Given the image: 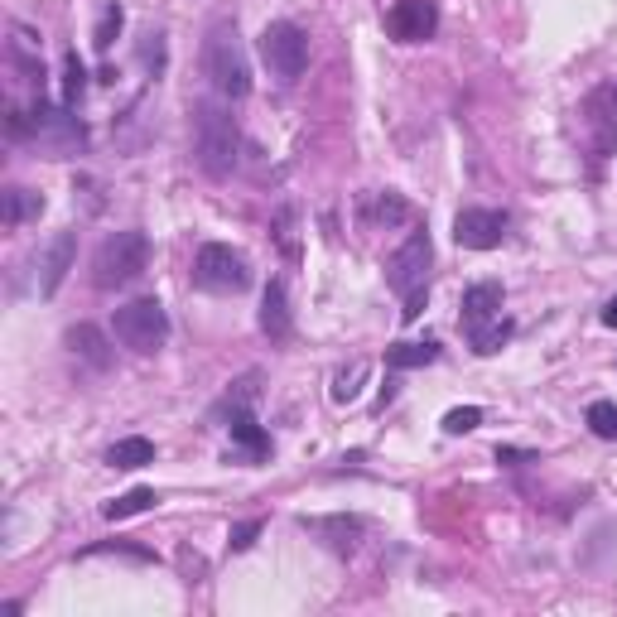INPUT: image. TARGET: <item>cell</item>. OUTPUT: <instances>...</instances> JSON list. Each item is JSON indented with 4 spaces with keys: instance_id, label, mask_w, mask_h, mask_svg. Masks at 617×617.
Segmentation results:
<instances>
[{
    "instance_id": "obj_4",
    "label": "cell",
    "mask_w": 617,
    "mask_h": 617,
    "mask_svg": "<svg viewBox=\"0 0 617 617\" xmlns=\"http://www.w3.org/2000/svg\"><path fill=\"white\" fill-rule=\"evenodd\" d=\"M150 266V242H145V232H111L107 242L97 246V256H92V285L97 290H126L135 285L140 275Z\"/></svg>"
},
{
    "instance_id": "obj_11",
    "label": "cell",
    "mask_w": 617,
    "mask_h": 617,
    "mask_svg": "<svg viewBox=\"0 0 617 617\" xmlns=\"http://www.w3.org/2000/svg\"><path fill=\"white\" fill-rule=\"evenodd\" d=\"M386 29L396 44H425L439 29V10H434V0H396L386 10Z\"/></svg>"
},
{
    "instance_id": "obj_20",
    "label": "cell",
    "mask_w": 617,
    "mask_h": 617,
    "mask_svg": "<svg viewBox=\"0 0 617 617\" xmlns=\"http://www.w3.org/2000/svg\"><path fill=\"white\" fill-rule=\"evenodd\" d=\"M44 213V198L39 193H29V188L10 184L5 188V227H20V222H29V217Z\"/></svg>"
},
{
    "instance_id": "obj_17",
    "label": "cell",
    "mask_w": 617,
    "mask_h": 617,
    "mask_svg": "<svg viewBox=\"0 0 617 617\" xmlns=\"http://www.w3.org/2000/svg\"><path fill=\"white\" fill-rule=\"evenodd\" d=\"M107 463L111 468H145V463H155V444L145 439V434H131V439H116L107 449Z\"/></svg>"
},
{
    "instance_id": "obj_15",
    "label": "cell",
    "mask_w": 617,
    "mask_h": 617,
    "mask_svg": "<svg viewBox=\"0 0 617 617\" xmlns=\"http://www.w3.org/2000/svg\"><path fill=\"white\" fill-rule=\"evenodd\" d=\"M290 295H285V280H270L266 295H261V333L275 338V343H285L290 338Z\"/></svg>"
},
{
    "instance_id": "obj_8",
    "label": "cell",
    "mask_w": 617,
    "mask_h": 617,
    "mask_svg": "<svg viewBox=\"0 0 617 617\" xmlns=\"http://www.w3.org/2000/svg\"><path fill=\"white\" fill-rule=\"evenodd\" d=\"M430 266H434V242H430V232L420 227V232H410V237L391 251V261H386V285H391L396 295L430 290Z\"/></svg>"
},
{
    "instance_id": "obj_6",
    "label": "cell",
    "mask_w": 617,
    "mask_h": 617,
    "mask_svg": "<svg viewBox=\"0 0 617 617\" xmlns=\"http://www.w3.org/2000/svg\"><path fill=\"white\" fill-rule=\"evenodd\" d=\"M251 261H246L242 251H232V246L222 242H203L198 246V256H193V285L198 290H208V295H242L251 290Z\"/></svg>"
},
{
    "instance_id": "obj_12",
    "label": "cell",
    "mask_w": 617,
    "mask_h": 617,
    "mask_svg": "<svg viewBox=\"0 0 617 617\" xmlns=\"http://www.w3.org/2000/svg\"><path fill=\"white\" fill-rule=\"evenodd\" d=\"M73 261H78V232H58L49 251H44V261H39V295L44 299L58 295V285L68 280Z\"/></svg>"
},
{
    "instance_id": "obj_14",
    "label": "cell",
    "mask_w": 617,
    "mask_h": 617,
    "mask_svg": "<svg viewBox=\"0 0 617 617\" xmlns=\"http://www.w3.org/2000/svg\"><path fill=\"white\" fill-rule=\"evenodd\" d=\"M63 343H68V352H73V357H82V362H87V367H97V372H107L111 362H116L107 333H102V328H92V323H73V328L63 333Z\"/></svg>"
},
{
    "instance_id": "obj_9",
    "label": "cell",
    "mask_w": 617,
    "mask_h": 617,
    "mask_svg": "<svg viewBox=\"0 0 617 617\" xmlns=\"http://www.w3.org/2000/svg\"><path fill=\"white\" fill-rule=\"evenodd\" d=\"M584 131H589L593 160L613 155V145H617V82H603V87H593L589 92V102H584Z\"/></svg>"
},
{
    "instance_id": "obj_10",
    "label": "cell",
    "mask_w": 617,
    "mask_h": 617,
    "mask_svg": "<svg viewBox=\"0 0 617 617\" xmlns=\"http://www.w3.org/2000/svg\"><path fill=\"white\" fill-rule=\"evenodd\" d=\"M507 227H511V217L497 213V208H463L454 217V242L463 251H492V246H502Z\"/></svg>"
},
{
    "instance_id": "obj_27",
    "label": "cell",
    "mask_w": 617,
    "mask_h": 617,
    "mask_svg": "<svg viewBox=\"0 0 617 617\" xmlns=\"http://www.w3.org/2000/svg\"><path fill=\"white\" fill-rule=\"evenodd\" d=\"M121 25H126V10L121 5H107V15H102V25H97V34H92V44H97V54H107L111 39L121 34Z\"/></svg>"
},
{
    "instance_id": "obj_25",
    "label": "cell",
    "mask_w": 617,
    "mask_h": 617,
    "mask_svg": "<svg viewBox=\"0 0 617 617\" xmlns=\"http://www.w3.org/2000/svg\"><path fill=\"white\" fill-rule=\"evenodd\" d=\"M362 381H367V362H352L348 372H338V381H333V401L352 405L357 396H362Z\"/></svg>"
},
{
    "instance_id": "obj_7",
    "label": "cell",
    "mask_w": 617,
    "mask_h": 617,
    "mask_svg": "<svg viewBox=\"0 0 617 617\" xmlns=\"http://www.w3.org/2000/svg\"><path fill=\"white\" fill-rule=\"evenodd\" d=\"M261 63H266L270 73L280 82H299L304 78V68H309V34L295 25V20H270L261 29Z\"/></svg>"
},
{
    "instance_id": "obj_16",
    "label": "cell",
    "mask_w": 617,
    "mask_h": 617,
    "mask_svg": "<svg viewBox=\"0 0 617 617\" xmlns=\"http://www.w3.org/2000/svg\"><path fill=\"white\" fill-rule=\"evenodd\" d=\"M362 217L367 222H376V227H401V222H410V203H405L401 193H372L367 203H362Z\"/></svg>"
},
{
    "instance_id": "obj_33",
    "label": "cell",
    "mask_w": 617,
    "mask_h": 617,
    "mask_svg": "<svg viewBox=\"0 0 617 617\" xmlns=\"http://www.w3.org/2000/svg\"><path fill=\"white\" fill-rule=\"evenodd\" d=\"M516 458H521V463H536V454H521V449H497V463H516Z\"/></svg>"
},
{
    "instance_id": "obj_30",
    "label": "cell",
    "mask_w": 617,
    "mask_h": 617,
    "mask_svg": "<svg viewBox=\"0 0 617 617\" xmlns=\"http://www.w3.org/2000/svg\"><path fill=\"white\" fill-rule=\"evenodd\" d=\"M140 63H145L150 73H160L164 68V34H145V44H140Z\"/></svg>"
},
{
    "instance_id": "obj_3",
    "label": "cell",
    "mask_w": 617,
    "mask_h": 617,
    "mask_svg": "<svg viewBox=\"0 0 617 617\" xmlns=\"http://www.w3.org/2000/svg\"><path fill=\"white\" fill-rule=\"evenodd\" d=\"M203 73L213 82V92L222 102H242L251 92V58H246L242 39H237V25H213L208 39H203Z\"/></svg>"
},
{
    "instance_id": "obj_18",
    "label": "cell",
    "mask_w": 617,
    "mask_h": 617,
    "mask_svg": "<svg viewBox=\"0 0 617 617\" xmlns=\"http://www.w3.org/2000/svg\"><path fill=\"white\" fill-rule=\"evenodd\" d=\"M430 362H439V343H396V348L386 352V367L391 372H415V367H430Z\"/></svg>"
},
{
    "instance_id": "obj_1",
    "label": "cell",
    "mask_w": 617,
    "mask_h": 617,
    "mask_svg": "<svg viewBox=\"0 0 617 617\" xmlns=\"http://www.w3.org/2000/svg\"><path fill=\"white\" fill-rule=\"evenodd\" d=\"M10 135L15 140H29L44 160H73L78 150H87V131L73 116V107H49L44 97L29 111L10 107Z\"/></svg>"
},
{
    "instance_id": "obj_28",
    "label": "cell",
    "mask_w": 617,
    "mask_h": 617,
    "mask_svg": "<svg viewBox=\"0 0 617 617\" xmlns=\"http://www.w3.org/2000/svg\"><path fill=\"white\" fill-rule=\"evenodd\" d=\"M478 425H483V410L478 405H458V410L444 415V434H473Z\"/></svg>"
},
{
    "instance_id": "obj_21",
    "label": "cell",
    "mask_w": 617,
    "mask_h": 617,
    "mask_svg": "<svg viewBox=\"0 0 617 617\" xmlns=\"http://www.w3.org/2000/svg\"><path fill=\"white\" fill-rule=\"evenodd\" d=\"M155 502H160V497H155V487H131V492H121L116 502H107V507H102V516H107V521H126V516L150 511Z\"/></svg>"
},
{
    "instance_id": "obj_13",
    "label": "cell",
    "mask_w": 617,
    "mask_h": 617,
    "mask_svg": "<svg viewBox=\"0 0 617 617\" xmlns=\"http://www.w3.org/2000/svg\"><path fill=\"white\" fill-rule=\"evenodd\" d=\"M458 309H463V333H473V328H483V323L502 319V285H497V280H478V285H468Z\"/></svg>"
},
{
    "instance_id": "obj_32",
    "label": "cell",
    "mask_w": 617,
    "mask_h": 617,
    "mask_svg": "<svg viewBox=\"0 0 617 617\" xmlns=\"http://www.w3.org/2000/svg\"><path fill=\"white\" fill-rule=\"evenodd\" d=\"M425 304H430V290H415V295H405L401 319H405V323H415V319H420V314H425Z\"/></svg>"
},
{
    "instance_id": "obj_23",
    "label": "cell",
    "mask_w": 617,
    "mask_h": 617,
    "mask_svg": "<svg viewBox=\"0 0 617 617\" xmlns=\"http://www.w3.org/2000/svg\"><path fill=\"white\" fill-rule=\"evenodd\" d=\"M468 338H473V352H483V357L487 352H502V343L511 338V319H492L483 328H473Z\"/></svg>"
},
{
    "instance_id": "obj_26",
    "label": "cell",
    "mask_w": 617,
    "mask_h": 617,
    "mask_svg": "<svg viewBox=\"0 0 617 617\" xmlns=\"http://www.w3.org/2000/svg\"><path fill=\"white\" fill-rule=\"evenodd\" d=\"M584 420H589V430L598 434V439H617V405L613 401H593Z\"/></svg>"
},
{
    "instance_id": "obj_31",
    "label": "cell",
    "mask_w": 617,
    "mask_h": 617,
    "mask_svg": "<svg viewBox=\"0 0 617 617\" xmlns=\"http://www.w3.org/2000/svg\"><path fill=\"white\" fill-rule=\"evenodd\" d=\"M261 531H266L261 521H237V526L227 531V545H232V550H251V540L261 536Z\"/></svg>"
},
{
    "instance_id": "obj_29",
    "label": "cell",
    "mask_w": 617,
    "mask_h": 617,
    "mask_svg": "<svg viewBox=\"0 0 617 617\" xmlns=\"http://www.w3.org/2000/svg\"><path fill=\"white\" fill-rule=\"evenodd\" d=\"M275 242H280V251L295 261L299 256V242H295V208H280L275 213Z\"/></svg>"
},
{
    "instance_id": "obj_2",
    "label": "cell",
    "mask_w": 617,
    "mask_h": 617,
    "mask_svg": "<svg viewBox=\"0 0 617 617\" xmlns=\"http://www.w3.org/2000/svg\"><path fill=\"white\" fill-rule=\"evenodd\" d=\"M193 155L208 179H232L242 164V126L222 102H193Z\"/></svg>"
},
{
    "instance_id": "obj_5",
    "label": "cell",
    "mask_w": 617,
    "mask_h": 617,
    "mask_svg": "<svg viewBox=\"0 0 617 617\" xmlns=\"http://www.w3.org/2000/svg\"><path fill=\"white\" fill-rule=\"evenodd\" d=\"M111 333H116L121 348L150 357V352H160L164 338H169V314H164L160 299H131V304H121V309L111 314Z\"/></svg>"
},
{
    "instance_id": "obj_19",
    "label": "cell",
    "mask_w": 617,
    "mask_h": 617,
    "mask_svg": "<svg viewBox=\"0 0 617 617\" xmlns=\"http://www.w3.org/2000/svg\"><path fill=\"white\" fill-rule=\"evenodd\" d=\"M227 430H232V439L246 449V458H256V463H261V458H270V434L261 430L246 410H237V415H232V425H227Z\"/></svg>"
},
{
    "instance_id": "obj_34",
    "label": "cell",
    "mask_w": 617,
    "mask_h": 617,
    "mask_svg": "<svg viewBox=\"0 0 617 617\" xmlns=\"http://www.w3.org/2000/svg\"><path fill=\"white\" fill-rule=\"evenodd\" d=\"M603 323H608V328H617V295L608 299V309H603Z\"/></svg>"
},
{
    "instance_id": "obj_24",
    "label": "cell",
    "mask_w": 617,
    "mask_h": 617,
    "mask_svg": "<svg viewBox=\"0 0 617 617\" xmlns=\"http://www.w3.org/2000/svg\"><path fill=\"white\" fill-rule=\"evenodd\" d=\"M92 555H126V560H140V564L155 560V550L131 545V540H97V545H87V550H82V560H92Z\"/></svg>"
},
{
    "instance_id": "obj_22",
    "label": "cell",
    "mask_w": 617,
    "mask_h": 617,
    "mask_svg": "<svg viewBox=\"0 0 617 617\" xmlns=\"http://www.w3.org/2000/svg\"><path fill=\"white\" fill-rule=\"evenodd\" d=\"M87 92V68L78 54H63V107H78Z\"/></svg>"
}]
</instances>
